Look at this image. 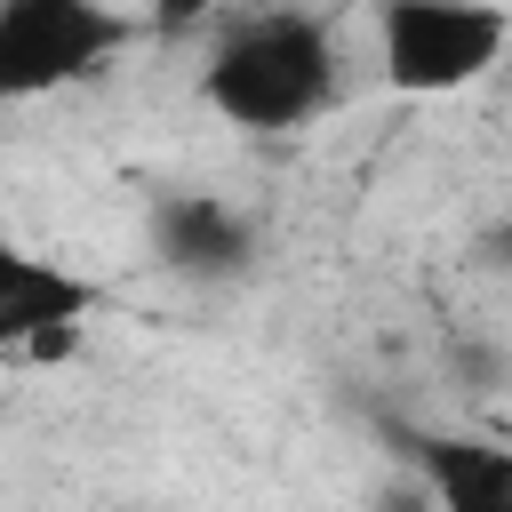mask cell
<instances>
[{
  "label": "cell",
  "mask_w": 512,
  "mask_h": 512,
  "mask_svg": "<svg viewBox=\"0 0 512 512\" xmlns=\"http://www.w3.org/2000/svg\"><path fill=\"white\" fill-rule=\"evenodd\" d=\"M336 96H344V40L312 8H256L200 64V104L240 136H296L320 112H336Z\"/></svg>",
  "instance_id": "cell-1"
},
{
  "label": "cell",
  "mask_w": 512,
  "mask_h": 512,
  "mask_svg": "<svg viewBox=\"0 0 512 512\" xmlns=\"http://www.w3.org/2000/svg\"><path fill=\"white\" fill-rule=\"evenodd\" d=\"M144 16L120 0H0V104H48L104 80Z\"/></svg>",
  "instance_id": "cell-2"
},
{
  "label": "cell",
  "mask_w": 512,
  "mask_h": 512,
  "mask_svg": "<svg viewBox=\"0 0 512 512\" xmlns=\"http://www.w3.org/2000/svg\"><path fill=\"white\" fill-rule=\"evenodd\" d=\"M512 48L504 0H384L376 8V80L408 104L480 88Z\"/></svg>",
  "instance_id": "cell-3"
},
{
  "label": "cell",
  "mask_w": 512,
  "mask_h": 512,
  "mask_svg": "<svg viewBox=\"0 0 512 512\" xmlns=\"http://www.w3.org/2000/svg\"><path fill=\"white\" fill-rule=\"evenodd\" d=\"M144 248H152V264H160L168 280H184V288H224V280H248V272H256L264 232H256V216H248L240 200L192 184V192H160V200L144 208Z\"/></svg>",
  "instance_id": "cell-4"
},
{
  "label": "cell",
  "mask_w": 512,
  "mask_h": 512,
  "mask_svg": "<svg viewBox=\"0 0 512 512\" xmlns=\"http://www.w3.org/2000/svg\"><path fill=\"white\" fill-rule=\"evenodd\" d=\"M96 304H104V288L88 272H72L64 256H40V248L0 232V360L72 344L96 320Z\"/></svg>",
  "instance_id": "cell-5"
},
{
  "label": "cell",
  "mask_w": 512,
  "mask_h": 512,
  "mask_svg": "<svg viewBox=\"0 0 512 512\" xmlns=\"http://www.w3.org/2000/svg\"><path fill=\"white\" fill-rule=\"evenodd\" d=\"M408 464L424 472V496L448 504V512H512V448L416 432L408 440Z\"/></svg>",
  "instance_id": "cell-6"
},
{
  "label": "cell",
  "mask_w": 512,
  "mask_h": 512,
  "mask_svg": "<svg viewBox=\"0 0 512 512\" xmlns=\"http://www.w3.org/2000/svg\"><path fill=\"white\" fill-rule=\"evenodd\" d=\"M208 16H216V0H144V32H160V40H176Z\"/></svg>",
  "instance_id": "cell-7"
}]
</instances>
